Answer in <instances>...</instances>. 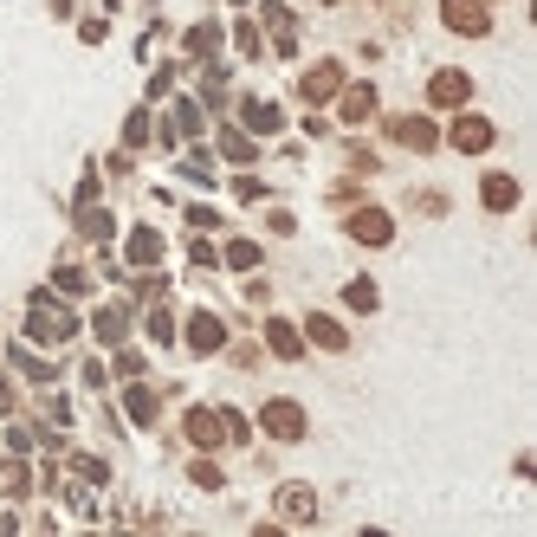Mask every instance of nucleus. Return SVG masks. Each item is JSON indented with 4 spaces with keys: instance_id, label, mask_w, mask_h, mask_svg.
<instances>
[{
    "instance_id": "nucleus-2",
    "label": "nucleus",
    "mask_w": 537,
    "mask_h": 537,
    "mask_svg": "<svg viewBox=\"0 0 537 537\" xmlns=\"http://www.w3.org/2000/svg\"><path fill=\"white\" fill-rule=\"evenodd\" d=\"M343 233H350L356 246H389L395 240V214L376 208V201H369V208H343Z\"/></svg>"
},
{
    "instance_id": "nucleus-19",
    "label": "nucleus",
    "mask_w": 537,
    "mask_h": 537,
    "mask_svg": "<svg viewBox=\"0 0 537 537\" xmlns=\"http://www.w3.org/2000/svg\"><path fill=\"white\" fill-rule=\"evenodd\" d=\"M214 46H220V26H214V20H201V26H195V33H188V39H182V52H188V59H208V52H214Z\"/></svg>"
},
{
    "instance_id": "nucleus-7",
    "label": "nucleus",
    "mask_w": 537,
    "mask_h": 537,
    "mask_svg": "<svg viewBox=\"0 0 537 537\" xmlns=\"http://www.w3.org/2000/svg\"><path fill=\"white\" fill-rule=\"evenodd\" d=\"M272 512H279L285 525H318V492L311 486H279L272 492Z\"/></svg>"
},
{
    "instance_id": "nucleus-20",
    "label": "nucleus",
    "mask_w": 537,
    "mask_h": 537,
    "mask_svg": "<svg viewBox=\"0 0 537 537\" xmlns=\"http://www.w3.org/2000/svg\"><path fill=\"white\" fill-rule=\"evenodd\" d=\"M123 330H130V305H104V311H98V337H104V343H117Z\"/></svg>"
},
{
    "instance_id": "nucleus-22",
    "label": "nucleus",
    "mask_w": 537,
    "mask_h": 537,
    "mask_svg": "<svg viewBox=\"0 0 537 537\" xmlns=\"http://www.w3.org/2000/svg\"><path fill=\"white\" fill-rule=\"evenodd\" d=\"M220 149H227V162H240V169H246V162H259V149L246 143L240 130H220Z\"/></svg>"
},
{
    "instance_id": "nucleus-16",
    "label": "nucleus",
    "mask_w": 537,
    "mask_h": 537,
    "mask_svg": "<svg viewBox=\"0 0 537 537\" xmlns=\"http://www.w3.org/2000/svg\"><path fill=\"white\" fill-rule=\"evenodd\" d=\"M240 123H246V130H279L285 110H279V104H266V98H240Z\"/></svg>"
},
{
    "instance_id": "nucleus-15",
    "label": "nucleus",
    "mask_w": 537,
    "mask_h": 537,
    "mask_svg": "<svg viewBox=\"0 0 537 537\" xmlns=\"http://www.w3.org/2000/svg\"><path fill=\"white\" fill-rule=\"evenodd\" d=\"M343 305H350L356 318H376V311H382V292H376V279H350V285H343Z\"/></svg>"
},
{
    "instance_id": "nucleus-13",
    "label": "nucleus",
    "mask_w": 537,
    "mask_h": 537,
    "mask_svg": "<svg viewBox=\"0 0 537 537\" xmlns=\"http://www.w3.org/2000/svg\"><path fill=\"white\" fill-rule=\"evenodd\" d=\"M266 350L285 356V363H305V337H298L285 318H266Z\"/></svg>"
},
{
    "instance_id": "nucleus-8",
    "label": "nucleus",
    "mask_w": 537,
    "mask_h": 537,
    "mask_svg": "<svg viewBox=\"0 0 537 537\" xmlns=\"http://www.w3.org/2000/svg\"><path fill=\"white\" fill-rule=\"evenodd\" d=\"M188 350L195 356H220L227 350V318H220V311H195V318H188Z\"/></svg>"
},
{
    "instance_id": "nucleus-14",
    "label": "nucleus",
    "mask_w": 537,
    "mask_h": 537,
    "mask_svg": "<svg viewBox=\"0 0 537 537\" xmlns=\"http://www.w3.org/2000/svg\"><path fill=\"white\" fill-rule=\"evenodd\" d=\"M389 136H395V143H408V149H434V143H440V130H434L428 117H395Z\"/></svg>"
},
{
    "instance_id": "nucleus-1",
    "label": "nucleus",
    "mask_w": 537,
    "mask_h": 537,
    "mask_svg": "<svg viewBox=\"0 0 537 537\" xmlns=\"http://www.w3.org/2000/svg\"><path fill=\"white\" fill-rule=\"evenodd\" d=\"M259 428H266V440H279V447H298V440H311V415L292 395H272V402L259 408Z\"/></svg>"
},
{
    "instance_id": "nucleus-4",
    "label": "nucleus",
    "mask_w": 537,
    "mask_h": 537,
    "mask_svg": "<svg viewBox=\"0 0 537 537\" xmlns=\"http://www.w3.org/2000/svg\"><path fill=\"white\" fill-rule=\"evenodd\" d=\"M428 104H434V110L473 104V72H460V65H440V72H428Z\"/></svg>"
},
{
    "instance_id": "nucleus-24",
    "label": "nucleus",
    "mask_w": 537,
    "mask_h": 537,
    "mask_svg": "<svg viewBox=\"0 0 537 537\" xmlns=\"http://www.w3.org/2000/svg\"><path fill=\"white\" fill-rule=\"evenodd\" d=\"M227 266H233V272H253V266H259V246H253V240H227Z\"/></svg>"
},
{
    "instance_id": "nucleus-25",
    "label": "nucleus",
    "mask_w": 537,
    "mask_h": 537,
    "mask_svg": "<svg viewBox=\"0 0 537 537\" xmlns=\"http://www.w3.org/2000/svg\"><path fill=\"white\" fill-rule=\"evenodd\" d=\"M123 143H130V149H143V143H149V104H143V110H130V123H123Z\"/></svg>"
},
{
    "instance_id": "nucleus-21",
    "label": "nucleus",
    "mask_w": 537,
    "mask_h": 537,
    "mask_svg": "<svg viewBox=\"0 0 537 537\" xmlns=\"http://www.w3.org/2000/svg\"><path fill=\"white\" fill-rule=\"evenodd\" d=\"M233 46H240V59H266V52H259V46H266V33H259L253 20H240V26H233Z\"/></svg>"
},
{
    "instance_id": "nucleus-17",
    "label": "nucleus",
    "mask_w": 537,
    "mask_h": 537,
    "mask_svg": "<svg viewBox=\"0 0 537 537\" xmlns=\"http://www.w3.org/2000/svg\"><path fill=\"white\" fill-rule=\"evenodd\" d=\"M162 253H169V246H162L156 227H136V233H130V266H156Z\"/></svg>"
},
{
    "instance_id": "nucleus-3",
    "label": "nucleus",
    "mask_w": 537,
    "mask_h": 537,
    "mask_svg": "<svg viewBox=\"0 0 537 537\" xmlns=\"http://www.w3.org/2000/svg\"><path fill=\"white\" fill-rule=\"evenodd\" d=\"M440 26L460 39H486L492 33V0H440Z\"/></svg>"
},
{
    "instance_id": "nucleus-9",
    "label": "nucleus",
    "mask_w": 537,
    "mask_h": 537,
    "mask_svg": "<svg viewBox=\"0 0 537 537\" xmlns=\"http://www.w3.org/2000/svg\"><path fill=\"white\" fill-rule=\"evenodd\" d=\"M182 434L195 440V447H220V440H227V408H188V421H182Z\"/></svg>"
},
{
    "instance_id": "nucleus-18",
    "label": "nucleus",
    "mask_w": 537,
    "mask_h": 537,
    "mask_svg": "<svg viewBox=\"0 0 537 537\" xmlns=\"http://www.w3.org/2000/svg\"><path fill=\"white\" fill-rule=\"evenodd\" d=\"M376 117V85H350L343 91V123H369Z\"/></svg>"
},
{
    "instance_id": "nucleus-27",
    "label": "nucleus",
    "mask_w": 537,
    "mask_h": 537,
    "mask_svg": "<svg viewBox=\"0 0 537 537\" xmlns=\"http://www.w3.org/2000/svg\"><path fill=\"white\" fill-rule=\"evenodd\" d=\"M143 324H149V337H156V343H175V318H169V311H162V305L149 311Z\"/></svg>"
},
{
    "instance_id": "nucleus-10",
    "label": "nucleus",
    "mask_w": 537,
    "mask_h": 537,
    "mask_svg": "<svg viewBox=\"0 0 537 537\" xmlns=\"http://www.w3.org/2000/svg\"><path fill=\"white\" fill-rule=\"evenodd\" d=\"M123 408H130L136 428H156V421H162V395H156V382L130 376V389H123Z\"/></svg>"
},
{
    "instance_id": "nucleus-5",
    "label": "nucleus",
    "mask_w": 537,
    "mask_h": 537,
    "mask_svg": "<svg viewBox=\"0 0 537 537\" xmlns=\"http://www.w3.org/2000/svg\"><path fill=\"white\" fill-rule=\"evenodd\" d=\"M337 91H343V65L337 59H318V65L298 72V104H330Z\"/></svg>"
},
{
    "instance_id": "nucleus-6",
    "label": "nucleus",
    "mask_w": 537,
    "mask_h": 537,
    "mask_svg": "<svg viewBox=\"0 0 537 537\" xmlns=\"http://www.w3.org/2000/svg\"><path fill=\"white\" fill-rule=\"evenodd\" d=\"M479 201H486V214H512L518 201H525V188H518V175L486 169V175H479Z\"/></svg>"
},
{
    "instance_id": "nucleus-11",
    "label": "nucleus",
    "mask_w": 537,
    "mask_h": 537,
    "mask_svg": "<svg viewBox=\"0 0 537 537\" xmlns=\"http://www.w3.org/2000/svg\"><path fill=\"white\" fill-rule=\"evenodd\" d=\"M305 343H318V350L343 356V350H350V330L330 318V311H311V318H305Z\"/></svg>"
},
{
    "instance_id": "nucleus-29",
    "label": "nucleus",
    "mask_w": 537,
    "mask_h": 537,
    "mask_svg": "<svg viewBox=\"0 0 537 537\" xmlns=\"http://www.w3.org/2000/svg\"><path fill=\"white\" fill-rule=\"evenodd\" d=\"M233 7H246V0H233Z\"/></svg>"
},
{
    "instance_id": "nucleus-23",
    "label": "nucleus",
    "mask_w": 537,
    "mask_h": 537,
    "mask_svg": "<svg viewBox=\"0 0 537 537\" xmlns=\"http://www.w3.org/2000/svg\"><path fill=\"white\" fill-rule=\"evenodd\" d=\"M188 479H195L201 492H220V486H227V473H220L214 460H188Z\"/></svg>"
},
{
    "instance_id": "nucleus-26",
    "label": "nucleus",
    "mask_w": 537,
    "mask_h": 537,
    "mask_svg": "<svg viewBox=\"0 0 537 537\" xmlns=\"http://www.w3.org/2000/svg\"><path fill=\"white\" fill-rule=\"evenodd\" d=\"M7 415H20V382L0 369V421H7Z\"/></svg>"
},
{
    "instance_id": "nucleus-28",
    "label": "nucleus",
    "mask_w": 537,
    "mask_h": 537,
    "mask_svg": "<svg viewBox=\"0 0 537 537\" xmlns=\"http://www.w3.org/2000/svg\"><path fill=\"white\" fill-rule=\"evenodd\" d=\"M104 7H123V0H104Z\"/></svg>"
},
{
    "instance_id": "nucleus-12",
    "label": "nucleus",
    "mask_w": 537,
    "mask_h": 537,
    "mask_svg": "<svg viewBox=\"0 0 537 537\" xmlns=\"http://www.w3.org/2000/svg\"><path fill=\"white\" fill-rule=\"evenodd\" d=\"M499 143V130H492L486 117H460L453 123V149H466V156H479V149H492Z\"/></svg>"
}]
</instances>
